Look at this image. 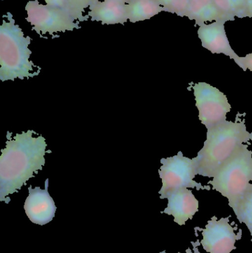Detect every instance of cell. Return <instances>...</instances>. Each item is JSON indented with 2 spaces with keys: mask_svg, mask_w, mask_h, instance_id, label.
I'll return each mask as SVG.
<instances>
[{
  "mask_svg": "<svg viewBox=\"0 0 252 253\" xmlns=\"http://www.w3.org/2000/svg\"><path fill=\"white\" fill-rule=\"evenodd\" d=\"M34 130L7 134L5 147L0 156V202L9 204V195L18 193L30 178L45 165L47 144L42 135L34 136Z\"/></svg>",
  "mask_w": 252,
  "mask_h": 253,
  "instance_id": "obj_1",
  "label": "cell"
},
{
  "mask_svg": "<svg viewBox=\"0 0 252 253\" xmlns=\"http://www.w3.org/2000/svg\"><path fill=\"white\" fill-rule=\"evenodd\" d=\"M252 141V132L244 122L226 121L207 129V140L203 148L194 158L198 175L213 178L216 171L241 144Z\"/></svg>",
  "mask_w": 252,
  "mask_h": 253,
  "instance_id": "obj_2",
  "label": "cell"
},
{
  "mask_svg": "<svg viewBox=\"0 0 252 253\" xmlns=\"http://www.w3.org/2000/svg\"><path fill=\"white\" fill-rule=\"evenodd\" d=\"M5 16L7 20L3 19L0 26V80L13 81L36 77L38 72H34V69L38 67L30 59L32 39L25 36L10 12Z\"/></svg>",
  "mask_w": 252,
  "mask_h": 253,
  "instance_id": "obj_3",
  "label": "cell"
},
{
  "mask_svg": "<svg viewBox=\"0 0 252 253\" xmlns=\"http://www.w3.org/2000/svg\"><path fill=\"white\" fill-rule=\"evenodd\" d=\"M252 152L247 144L238 145L230 157L209 181L213 190L227 198L233 209L243 198L252 192Z\"/></svg>",
  "mask_w": 252,
  "mask_h": 253,
  "instance_id": "obj_4",
  "label": "cell"
},
{
  "mask_svg": "<svg viewBox=\"0 0 252 253\" xmlns=\"http://www.w3.org/2000/svg\"><path fill=\"white\" fill-rule=\"evenodd\" d=\"M158 173L162 181V187L159 191L160 199H167L172 193L179 189L196 188L197 190H211L210 186H203L194 181L198 175V168L195 159L183 156L182 152L176 156L162 159Z\"/></svg>",
  "mask_w": 252,
  "mask_h": 253,
  "instance_id": "obj_5",
  "label": "cell"
},
{
  "mask_svg": "<svg viewBox=\"0 0 252 253\" xmlns=\"http://www.w3.org/2000/svg\"><path fill=\"white\" fill-rule=\"evenodd\" d=\"M27 22L32 26L33 31L42 37L56 33H65L80 29L79 22L65 10L53 8L47 4H40L38 0H31L25 5Z\"/></svg>",
  "mask_w": 252,
  "mask_h": 253,
  "instance_id": "obj_6",
  "label": "cell"
},
{
  "mask_svg": "<svg viewBox=\"0 0 252 253\" xmlns=\"http://www.w3.org/2000/svg\"><path fill=\"white\" fill-rule=\"evenodd\" d=\"M193 90L200 121L207 129L226 121L232 108L224 93L206 83H197Z\"/></svg>",
  "mask_w": 252,
  "mask_h": 253,
  "instance_id": "obj_7",
  "label": "cell"
},
{
  "mask_svg": "<svg viewBox=\"0 0 252 253\" xmlns=\"http://www.w3.org/2000/svg\"><path fill=\"white\" fill-rule=\"evenodd\" d=\"M229 218L217 220L213 216L203 230L201 244L204 251L209 253H231L236 250L235 243L242 237V230L235 234V229L229 224Z\"/></svg>",
  "mask_w": 252,
  "mask_h": 253,
  "instance_id": "obj_8",
  "label": "cell"
},
{
  "mask_svg": "<svg viewBox=\"0 0 252 253\" xmlns=\"http://www.w3.org/2000/svg\"><path fill=\"white\" fill-rule=\"evenodd\" d=\"M45 188L28 187L29 195L24 205L25 213L34 224L44 226L55 218L57 208L48 192L49 179L44 183Z\"/></svg>",
  "mask_w": 252,
  "mask_h": 253,
  "instance_id": "obj_9",
  "label": "cell"
},
{
  "mask_svg": "<svg viewBox=\"0 0 252 253\" xmlns=\"http://www.w3.org/2000/svg\"><path fill=\"white\" fill-rule=\"evenodd\" d=\"M226 20L216 21L204 24L198 28V35L202 46L213 53H223L234 59L238 66H241V57L231 47L225 29Z\"/></svg>",
  "mask_w": 252,
  "mask_h": 253,
  "instance_id": "obj_10",
  "label": "cell"
},
{
  "mask_svg": "<svg viewBox=\"0 0 252 253\" xmlns=\"http://www.w3.org/2000/svg\"><path fill=\"white\" fill-rule=\"evenodd\" d=\"M167 199L168 205L161 213L173 215L175 222L179 225H185L199 211V202L186 187L176 190Z\"/></svg>",
  "mask_w": 252,
  "mask_h": 253,
  "instance_id": "obj_11",
  "label": "cell"
},
{
  "mask_svg": "<svg viewBox=\"0 0 252 253\" xmlns=\"http://www.w3.org/2000/svg\"><path fill=\"white\" fill-rule=\"evenodd\" d=\"M87 16L102 25H124L128 20L127 4L121 0H103L93 3Z\"/></svg>",
  "mask_w": 252,
  "mask_h": 253,
  "instance_id": "obj_12",
  "label": "cell"
},
{
  "mask_svg": "<svg viewBox=\"0 0 252 253\" xmlns=\"http://www.w3.org/2000/svg\"><path fill=\"white\" fill-rule=\"evenodd\" d=\"M186 16L199 27L216 21H232L217 8L214 0H189Z\"/></svg>",
  "mask_w": 252,
  "mask_h": 253,
  "instance_id": "obj_13",
  "label": "cell"
},
{
  "mask_svg": "<svg viewBox=\"0 0 252 253\" xmlns=\"http://www.w3.org/2000/svg\"><path fill=\"white\" fill-rule=\"evenodd\" d=\"M128 20L132 23L150 19L161 12H165L155 0H131L127 4Z\"/></svg>",
  "mask_w": 252,
  "mask_h": 253,
  "instance_id": "obj_14",
  "label": "cell"
},
{
  "mask_svg": "<svg viewBox=\"0 0 252 253\" xmlns=\"http://www.w3.org/2000/svg\"><path fill=\"white\" fill-rule=\"evenodd\" d=\"M217 8L232 21L248 17L247 0H214Z\"/></svg>",
  "mask_w": 252,
  "mask_h": 253,
  "instance_id": "obj_15",
  "label": "cell"
},
{
  "mask_svg": "<svg viewBox=\"0 0 252 253\" xmlns=\"http://www.w3.org/2000/svg\"><path fill=\"white\" fill-rule=\"evenodd\" d=\"M234 212L240 223H244L250 230L252 242V192L241 199L233 208Z\"/></svg>",
  "mask_w": 252,
  "mask_h": 253,
  "instance_id": "obj_16",
  "label": "cell"
},
{
  "mask_svg": "<svg viewBox=\"0 0 252 253\" xmlns=\"http://www.w3.org/2000/svg\"><path fill=\"white\" fill-rule=\"evenodd\" d=\"M165 12L174 13L180 17H185L189 7V0H155Z\"/></svg>",
  "mask_w": 252,
  "mask_h": 253,
  "instance_id": "obj_17",
  "label": "cell"
},
{
  "mask_svg": "<svg viewBox=\"0 0 252 253\" xmlns=\"http://www.w3.org/2000/svg\"><path fill=\"white\" fill-rule=\"evenodd\" d=\"M95 1L96 0H69L70 13L78 22L88 21V16L83 13L85 12L86 9L89 8Z\"/></svg>",
  "mask_w": 252,
  "mask_h": 253,
  "instance_id": "obj_18",
  "label": "cell"
},
{
  "mask_svg": "<svg viewBox=\"0 0 252 253\" xmlns=\"http://www.w3.org/2000/svg\"><path fill=\"white\" fill-rule=\"evenodd\" d=\"M44 1L49 7L62 9L70 13L69 0H44Z\"/></svg>",
  "mask_w": 252,
  "mask_h": 253,
  "instance_id": "obj_19",
  "label": "cell"
},
{
  "mask_svg": "<svg viewBox=\"0 0 252 253\" xmlns=\"http://www.w3.org/2000/svg\"><path fill=\"white\" fill-rule=\"evenodd\" d=\"M240 68H242L244 71L247 69L252 71V53L247 54L244 57H241V63Z\"/></svg>",
  "mask_w": 252,
  "mask_h": 253,
  "instance_id": "obj_20",
  "label": "cell"
},
{
  "mask_svg": "<svg viewBox=\"0 0 252 253\" xmlns=\"http://www.w3.org/2000/svg\"><path fill=\"white\" fill-rule=\"evenodd\" d=\"M247 5L248 17L252 18V0H247Z\"/></svg>",
  "mask_w": 252,
  "mask_h": 253,
  "instance_id": "obj_21",
  "label": "cell"
},
{
  "mask_svg": "<svg viewBox=\"0 0 252 253\" xmlns=\"http://www.w3.org/2000/svg\"><path fill=\"white\" fill-rule=\"evenodd\" d=\"M186 253H195L192 252V250H191L190 248H188V249L186 250Z\"/></svg>",
  "mask_w": 252,
  "mask_h": 253,
  "instance_id": "obj_22",
  "label": "cell"
},
{
  "mask_svg": "<svg viewBox=\"0 0 252 253\" xmlns=\"http://www.w3.org/2000/svg\"><path fill=\"white\" fill-rule=\"evenodd\" d=\"M121 1H123V2L126 3V4H128L131 0H121Z\"/></svg>",
  "mask_w": 252,
  "mask_h": 253,
  "instance_id": "obj_23",
  "label": "cell"
},
{
  "mask_svg": "<svg viewBox=\"0 0 252 253\" xmlns=\"http://www.w3.org/2000/svg\"><path fill=\"white\" fill-rule=\"evenodd\" d=\"M103 1V0H96V1ZM96 1H95V2H96Z\"/></svg>",
  "mask_w": 252,
  "mask_h": 253,
  "instance_id": "obj_24",
  "label": "cell"
},
{
  "mask_svg": "<svg viewBox=\"0 0 252 253\" xmlns=\"http://www.w3.org/2000/svg\"><path fill=\"white\" fill-rule=\"evenodd\" d=\"M1 1H4V0H1Z\"/></svg>",
  "mask_w": 252,
  "mask_h": 253,
  "instance_id": "obj_25",
  "label": "cell"
}]
</instances>
